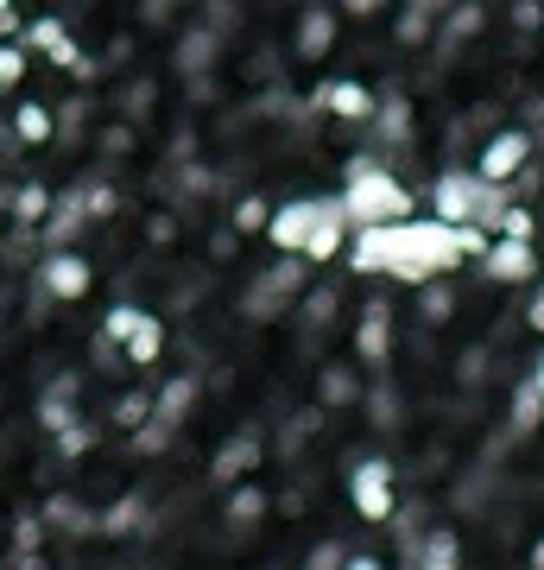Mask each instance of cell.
Returning <instances> with one entry per match:
<instances>
[{
	"label": "cell",
	"instance_id": "1",
	"mask_svg": "<svg viewBox=\"0 0 544 570\" xmlns=\"http://www.w3.org/2000/svg\"><path fill=\"white\" fill-rule=\"evenodd\" d=\"M482 235L475 228H456V223H412V216H399V223H374L362 228V242H355V266L362 273H393V279H437V273H449V266H463L468 254H482Z\"/></svg>",
	"mask_w": 544,
	"mask_h": 570
},
{
	"label": "cell",
	"instance_id": "2",
	"mask_svg": "<svg viewBox=\"0 0 544 570\" xmlns=\"http://www.w3.org/2000/svg\"><path fill=\"white\" fill-rule=\"evenodd\" d=\"M431 204H437V216L456 223V228H475V223L494 228L513 197H506V184H487L475 165H456V171H444V178L431 184Z\"/></svg>",
	"mask_w": 544,
	"mask_h": 570
},
{
	"label": "cell",
	"instance_id": "3",
	"mask_svg": "<svg viewBox=\"0 0 544 570\" xmlns=\"http://www.w3.org/2000/svg\"><path fill=\"white\" fill-rule=\"evenodd\" d=\"M343 223L348 216L336 197H310V204H291L285 216H273V242L323 261V254H336V242H343Z\"/></svg>",
	"mask_w": 544,
	"mask_h": 570
},
{
	"label": "cell",
	"instance_id": "4",
	"mask_svg": "<svg viewBox=\"0 0 544 570\" xmlns=\"http://www.w3.org/2000/svg\"><path fill=\"white\" fill-rule=\"evenodd\" d=\"M343 216L348 223H399V216H412V197H405V184H393L386 171H374L367 159L348 165V197H343Z\"/></svg>",
	"mask_w": 544,
	"mask_h": 570
},
{
	"label": "cell",
	"instance_id": "5",
	"mask_svg": "<svg viewBox=\"0 0 544 570\" xmlns=\"http://www.w3.org/2000/svg\"><path fill=\"white\" fill-rule=\"evenodd\" d=\"M482 273L494 285H532L538 279V247L520 242V235H501V242L482 247Z\"/></svg>",
	"mask_w": 544,
	"mask_h": 570
},
{
	"label": "cell",
	"instance_id": "6",
	"mask_svg": "<svg viewBox=\"0 0 544 570\" xmlns=\"http://www.w3.org/2000/svg\"><path fill=\"white\" fill-rule=\"evenodd\" d=\"M532 153H538V140H532L525 127H501V134H494L482 153H475V171H482L487 184H506L525 159H532Z\"/></svg>",
	"mask_w": 544,
	"mask_h": 570
},
{
	"label": "cell",
	"instance_id": "7",
	"mask_svg": "<svg viewBox=\"0 0 544 570\" xmlns=\"http://www.w3.org/2000/svg\"><path fill=\"white\" fill-rule=\"evenodd\" d=\"M487 26V7L482 0H449V13L437 20V58H449V51H463L475 32Z\"/></svg>",
	"mask_w": 544,
	"mask_h": 570
},
{
	"label": "cell",
	"instance_id": "8",
	"mask_svg": "<svg viewBox=\"0 0 544 570\" xmlns=\"http://www.w3.org/2000/svg\"><path fill=\"white\" fill-rule=\"evenodd\" d=\"M348 489H355V508H362L367 520H393V469L386 463H362Z\"/></svg>",
	"mask_w": 544,
	"mask_h": 570
},
{
	"label": "cell",
	"instance_id": "9",
	"mask_svg": "<svg viewBox=\"0 0 544 570\" xmlns=\"http://www.w3.org/2000/svg\"><path fill=\"white\" fill-rule=\"evenodd\" d=\"M538 419H544V393H538V381L525 374L520 387H513V412H506V438H532V431H538Z\"/></svg>",
	"mask_w": 544,
	"mask_h": 570
},
{
	"label": "cell",
	"instance_id": "10",
	"mask_svg": "<svg viewBox=\"0 0 544 570\" xmlns=\"http://www.w3.org/2000/svg\"><path fill=\"white\" fill-rule=\"evenodd\" d=\"M355 343H362V362L380 367L386 348H393V311H386V305H367V311H362V336H355Z\"/></svg>",
	"mask_w": 544,
	"mask_h": 570
},
{
	"label": "cell",
	"instance_id": "11",
	"mask_svg": "<svg viewBox=\"0 0 544 570\" xmlns=\"http://www.w3.org/2000/svg\"><path fill=\"white\" fill-rule=\"evenodd\" d=\"M412 564H437V570L463 564V539H456L449 527H431V532L418 539V558H412Z\"/></svg>",
	"mask_w": 544,
	"mask_h": 570
},
{
	"label": "cell",
	"instance_id": "12",
	"mask_svg": "<svg viewBox=\"0 0 544 570\" xmlns=\"http://www.w3.org/2000/svg\"><path fill=\"white\" fill-rule=\"evenodd\" d=\"M329 45H336V13H329V7H310L304 26H298V51L304 58H323Z\"/></svg>",
	"mask_w": 544,
	"mask_h": 570
},
{
	"label": "cell",
	"instance_id": "13",
	"mask_svg": "<svg viewBox=\"0 0 544 570\" xmlns=\"http://www.w3.org/2000/svg\"><path fill=\"white\" fill-rule=\"evenodd\" d=\"M323 108H336L343 121H367V115H374V96H367L362 82H329V89H323Z\"/></svg>",
	"mask_w": 544,
	"mask_h": 570
},
{
	"label": "cell",
	"instance_id": "14",
	"mask_svg": "<svg viewBox=\"0 0 544 570\" xmlns=\"http://www.w3.org/2000/svg\"><path fill=\"white\" fill-rule=\"evenodd\" d=\"M449 13V0H405V20H399V39L405 45H418L424 32H431V26L444 20Z\"/></svg>",
	"mask_w": 544,
	"mask_h": 570
},
{
	"label": "cell",
	"instance_id": "15",
	"mask_svg": "<svg viewBox=\"0 0 544 570\" xmlns=\"http://www.w3.org/2000/svg\"><path fill=\"white\" fill-rule=\"evenodd\" d=\"M380 108V115H374V127H380V140H393V146H405L412 140V108L399 102V96H393V102H374Z\"/></svg>",
	"mask_w": 544,
	"mask_h": 570
},
{
	"label": "cell",
	"instance_id": "16",
	"mask_svg": "<svg viewBox=\"0 0 544 570\" xmlns=\"http://www.w3.org/2000/svg\"><path fill=\"white\" fill-rule=\"evenodd\" d=\"M355 374H348V367H329V374H323V400H336V406H348V400H355Z\"/></svg>",
	"mask_w": 544,
	"mask_h": 570
},
{
	"label": "cell",
	"instance_id": "17",
	"mask_svg": "<svg viewBox=\"0 0 544 570\" xmlns=\"http://www.w3.org/2000/svg\"><path fill=\"white\" fill-rule=\"evenodd\" d=\"M449 311H456V298H449V285H431V292H424V317H431V324H444Z\"/></svg>",
	"mask_w": 544,
	"mask_h": 570
},
{
	"label": "cell",
	"instance_id": "18",
	"mask_svg": "<svg viewBox=\"0 0 544 570\" xmlns=\"http://www.w3.org/2000/svg\"><path fill=\"white\" fill-rule=\"evenodd\" d=\"M513 26H520V32L544 26V0H520V7H513Z\"/></svg>",
	"mask_w": 544,
	"mask_h": 570
},
{
	"label": "cell",
	"instance_id": "19",
	"mask_svg": "<svg viewBox=\"0 0 544 570\" xmlns=\"http://www.w3.org/2000/svg\"><path fill=\"white\" fill-rule=\"evenodd\" d=\"M525 324L544 330V279H538V292H532V305H525Z\"/></svg>",
	"mask_w": 544,
	"mask_h": 570
},
{
	"label": "cell",
	"instance_id": "20",
	"mask_svg": "<svg viewBox=\"0 0 544 570\" xmlns=\"http://www.w3.org/2000/svg\"><path fill=\"white\" fill-rule=\"evenodd\" d=\"M343 7H348V13H380L386 0H343Z\"/></svg>",
	"mask_w": 544,
	"mask_h": 570
},
{
	"label": "cell",
	"instance_id": "21",
	"mask_svg": "<svg viewBox=\"0 0 544 570\" xmlns=\"http://www.w3.org/2000/svg\"><path fill=\"white\" fill-rule=\"evenodd\" d=\"M532 564H538V570H544V539H538V546H532Z\"/></svg>",
	"mask_w": 544,
	"mask_h": 570
},
{
	"label": "cell",
	"instance_id": "22",
	"mask_svg": "<svg viewBox=\"0 0 544 570\" xmlns=\"http://www.w3.org/2000/svg\"><path fill=\"white\" fill-rule=\"evenodd\" d=\"M532 381H538V393H544V355H538V367H532Z\"/></svg>",
	"mask_w": 544,
	"mask_h": 570
}]
</instances>
